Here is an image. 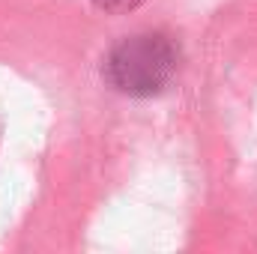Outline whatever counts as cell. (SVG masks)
Listing matches in <instances>:
<instances>
[{"label": "cell", "instance_id": "6da1fadb", "mask_svg": "<svg viewBox=\"0 0 257 254\" xmlns=\"http://www.w3.org/2000/svg\"><path fill=\"white\" fill-rule=\"evenodd\" d=\"M180 48L165 33H135L111 48L105 57L108 84L132 99L159 96L177 75Z\"/></svg>", "mask_w": 257, "mask_h": 254}, {"label": "cell", "instance_id": "7a4b0ae2", "mask_svg": "<svg viewBox=\"0 0 257 254\" xmlns=\"http://www.w3.org/2000/svg\"><path fill=\"white\" fill-rule=\"evenodd\" d=\"M93 3L108 15H126L132 9H138L141 3H147V0H93Z\"/></svg>", "mask_w": 257, "mask_h": 254}]
</instances>
